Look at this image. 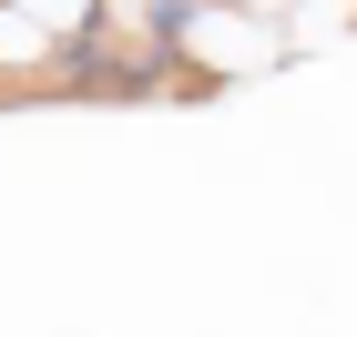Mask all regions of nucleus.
<instances>
[{"label": "nucleus", "mask_w": 357, "mask_h": 337, "mask_svg": "<svg viewBox=\"0 0 357 337\" xmlns=\"http://www.w3.org/2000/svg\"><path fill=\"white\" fill-rule=\"evenodd\" d=\"M41 52H52V31L31 10H0V61H41Z\"/></svg>", "instance_id": "nucleus-2"}, {"label": "nucleus", "mask_w": 357, "mask_h": 337, "mask_svg": "<svg viewBox=\"0 0 357 337\" xmlns=\"http://www.w3.org/2000/svg\"><path fill=\"white\" fill-rule=\"evenodd\" d=\"M184 41H194L204 61H266V52H275V31H266V21H194Z\"/></svg>", "instance_id": "nucleus-1"}, {"label": "nucleus", "mask_w": 357, "mask_h": 337, "mask_svg": "<svg viewBox=\"0 0 357 337\" xmlns=\"http://www.w3.org/2000/svg\"><path fill=\"white\" fill-rule=\"evenodd\" d=\"M337 21H347V0H306V21H296V41H317V52H327V41H337Z\"/></svg>", "instance_id": "nucleus-3"}, {"label": "nucleus", "mask_w": 357, "mask_h": 337, "mask_svg": "<svg viewBox=\"0 0 357 337\" xmlns=\"http://www.w3.org/2000/svg\"><path fill=\"white\" fill-rule=\"evenodd\" d=\"M82 10H92V0H31V21H41V31H61V21H82Z\"/></svg>", "instance_id": "nucleus-4"}]
</instances>
